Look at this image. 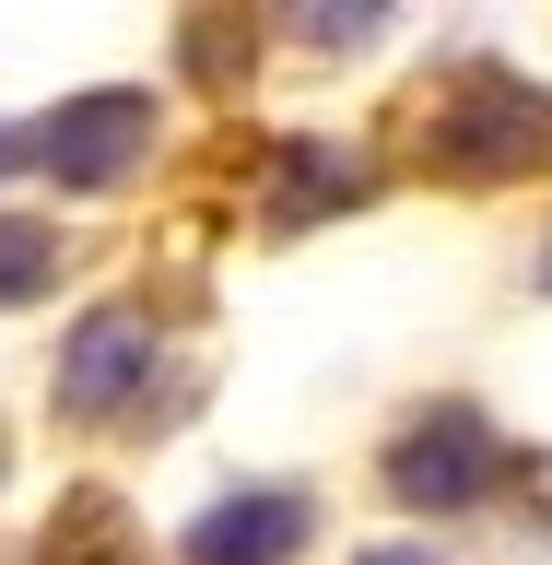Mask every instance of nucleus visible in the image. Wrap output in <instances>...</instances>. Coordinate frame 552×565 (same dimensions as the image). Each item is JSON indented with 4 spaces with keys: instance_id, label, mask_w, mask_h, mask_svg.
I'll list each match as a JSON object with an SVG mask.
<instances>
[{
    "instance_id": "f257e3e1",
    "label": "nucleus",
    "mask_w": 552,
    "mask_h": 565,
    "mask_svg": "<svg viewBox=\"0 0 552 565\" xmlns=\"http://www.w3.org/2000/svg\"><path fill=\"white\" fill-rule=\"evenodd\" d=\"M494 471H506V436H494L470 401H435V413L388 448V494H400V507H483Z\"/></svg>"
},
{
    "instance_id": "f03ea898",
    "label": "nucleus",
    "mask_w": 552,
    "mask_h": 565,
    "mask_svg": "<svg viewBox=\"0 0 552 565\" xmlns=\"http://www.w3.org/2000/svg\"><path fill=\"white\" fill-rule=\"evenodd\" d=\"M153 365H165V353H153V318L141 307H95L71 330V353H59V401L83 424H118V413L153 401Z\"/></svg>"
},
{
    "instance_id": "7ed1b4c3",
    "label": "nucleus",
    "mask_w": 552,
    "mask_h": 565,
    "mask_svg": "<svg viewBox=\"0 0 552 565\" xmlns=\"http://www.w3.org/2000/svg\"><path fill=\"white\" fill-rule=\"evenodd\" d=\"M306 554V494L294 483H236L224 507L188 519V565H294Z\"/></svg>"
},
{
    "instance_id": "20e7f679",
    "label": "nucleus",
    "mask_w": 552,
    "mask_h": 565,
    "mask_svg": "<svg viewBox=\"0 0 552 565\" xmlns=\"http://www.w3.org/2000/svg\"><path fill=\"white\" fill-rule=\"evenodd\" d=\"M141 141H153V106H141V95H83V106H59V118L35 130V153H47L59 189H106Z\"/></svg>"
},
{
    "instance_id": "39448f33",
    "label": "nucleus",
    "mask_w": 552,
    "mask_h": 565,
    "mask_svg": "<svg viewBox=\"0 0 552 565\" xmlns=\"http://www.w3.org/2000/svg\"><path fill=\"white\" fill-rule=\"evenodd\" d=\"M458 106H494V118H447V130H435L458 166H529V153H552V95H529L506 71H483V95L458 83Z\"/></svg>"
},
{
    "instance_id": "423d86ee",
    "label": "nucleus",
    "mask_w": 552,
    "mask_h": 565,
    "mask_svg": "<svg viewBox=\"0 0 552 565\" xmlns=\"http://www.w3.org/2000/svg\"><path fill=\"white\" fill-rule=\"evenodd\" d=\"M47 271H59V236H47V224H24V212H0V307H24Z\"/></svg>"
},
{
    "instance_id": "0eeeda50",
    "label": "nucleus",
    "mask_w": 552,
    "mask_h": 565,
    "mask_svg": "<svg viewBox=\"0 0 552 565\" xmlns=\"http://www.w3.org/2000/svg\"><path fill=\"white\" fill-rule=\"evenodd\" d=\"M353 565H435V554H400V542H388V554H353Z\"/></svg>"
}]
</instances>
